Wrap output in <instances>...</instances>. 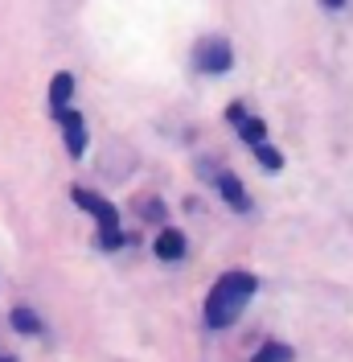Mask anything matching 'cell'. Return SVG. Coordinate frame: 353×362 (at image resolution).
<instances>
[{"mask_svg": "<svg viewBox=\"0 0 353 362\" xmlns=\"http://www.w3.org/2000/svg\"><path fill=\"white\" fill-rule=\"evenodd\" d=\"M255 288H259V280L251 272H226L218 284L210 288V296H205V325L210 329L234 325V317L243 313V305L255 296Z\"/></svg>", "mask_w": 353, "mask_h": 362, "instance_id": "1", "label": "cell"}, {"mask_svg": "<svg viewBox=\"0 0 353 362\" xmlns=\"http://www.w3.org/2000/svg\"><path fill=\"white\" fill-rule=\"evenodd\" d=\"M70 198H74V206H83V210H90L95 214V223H99V247L103 251H115L119 243H124V230H119V210L107 202V198H99V194H90V189H70Z\"/></svg>", "mask_w": 353, "mask_h": 362, "instance_id": "2", "label": "cell"}, {"mask_svg": "<svg viewBox=\"0 0 353 362\" xmlns=\"http://www.w3.org/2000/svg\"><path fill=\"white\" fill-rule=\"evenodd\" d=\"M198 66L205 74H226V70L234 66V54H230V45L222 42V37H205L198 45Z\"/></svg>", "mask_w": 353, "mask_h": 362, "instance_id": "3", "label": "cell"}, {"mask_svg": "<svg viewBox=\"0 0 353 362\" xmlns=\"http://www.w3.org/2000/svg\"><path fill=\"white\" fill-rule=\"evenodd\" d=\"M58 119H62V136H66V153L70 157H83V153H87V124H83V115L62 107Z\"/></svg>", "mask_w": 353, "mask_h": 362, "instance_id": "4", "label": "cell"}, {"mask_svg": "<svg viewBox=\"0 0 353 362\" xmlns=\"http://www.w3.org/2000/svg\"><path fill=\"white\" fill-rule=\"evenodd\" d=\"M226 115H230V124H234V128L243 132V140L251 144V148H255L259 140H267V128H263V119H255V115H246V107H243V103H234V107H230Z\"/></svg>", "mask_w": 353, "mask_h": 362, "instance_id": "5", "label": "cell"}, {"mask_svg": "<svg viewBox=\"0 0 353 362\" xmlns=\"http://www.w3.org/2000/svg\"><path fill=\"white\" fill-rule=\"evenodd\" d=\"M218 189H222V198L230 202V210H239V214H246V210H251V194L243 189V181L234 177V173H222Z\"/></svg>", "mask_w": 353, "mask_h": 362, "instance_id": "6", "label": "cell"}, {"mask_svg": "<svg viewBox=\"0 0 353 362\" xmlns=\"http://www.w3.org/2000/svg\"><path fill=\"white\" fill-rule=\"evenodd\" d=\"M152 247H156V255H160V259H181V255H185V235L169 226V230H160V235H156Z\"/></svg>", "mask_w": 353, "mask_h": 362, "instance_id": "7", "label": "cell"}, {"mask_svg": "<svg viewBox=\"0 0 353 362\" xmlns=\"http://www.w3.org/2000/svg\"><path fill=\"white\" fill-rule=\"evenodd\" d=\"M70 95H74V74H54V83H49V107H54V115L62 112L70 103Z\"/></svg>", "mask_w": 353, "mask_h": 362, "instance_id": "8", "label": "cell"}, {"mask_svg": "<svg viewBox=\"0 0 353 362\" xmlns=\"http://www.w3.org/2000/svg\"><path fill=\"white\" fill-rule=\"evenodd\" d=\"M292 358H296V350H292V346H284V341H267V346L255 350V358H251V362H292Z\"/></svg>", "mask_w": 353, "mask_h": 362, "instance_id": "9", "label": "cell"}, {"mask_svg": "<svg viewBox=\"0 0 353 362\" xmlns=\"http://www.w3.org/2000/svg\"><path fill=\"white\" fill-rule=\"evenodd\" d=\"M8 321H13V329H17V334H29V338H33V334H42V317L33 313V309H13Z\"/></svg>", "mask_w": 353, "mask_h": 362, "instance_id": "10", "label": "cell"}, {"mask_svg": "<svg viewBox=\"0 0 353 362\" xmlns=\"http://www.w3.org/2000/svg\"><path fill=\"white\" fill-rule=\"evenodd\" d=\"M255 157H259V165H263L267 173H280V169H284V153H280V148H271L267 140L255 144Z\"/></svg>", "mask_w": 353, "mask_h": 362, "instance_id": "11", "label": "cell"}, {"mask_svg": "<svg viewBox=\"0 0 353 362\" xmlns=\"http://www.w3.org/2000/svg\"><path fill=\"white\" fill-rule=\"evenodd\" d=\"M144 218H164V206H160V202H148V214H144Z\"/></svg>", "mask_w": 353, "mask_h": 362, "instance_id": "12", "label": "cell"}, {"mask_svg": "<svg viewBox=\"0 0 353 362\" xmlns=\"http://www.w3.org/2000/svg\"><path fill=\"white\" fill-rule=\"evenodd\" d=\"M321 4H325V8H341V4H345V0H321Z\"/></svg>", "mask_w": 353, "mask_h": 362, "instance_id": "13", "label": "cell"}]
</instances>
